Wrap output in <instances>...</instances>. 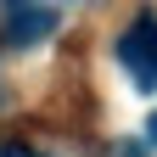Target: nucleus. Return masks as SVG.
I'll return each instance as SVG.
<instances>
[{
  "instance_id": "1",
  "label": "nucleus",
  "mask_w": 157,
  "mask_h": 157,
  "mask_svg": "<svg viewBox=\"0 0 157 157\" xmlns=\"http://www.w3.org/2000/svg\"><path fill=\"white\" fill-rule=\"evenodd\" d=\"M0 34H6V45H39V39L56 34V11L39 6V0H6V11H0Z\"/></svg>"
},
{
  "instance_id": "2",
  "label": "nucleus",
  "mask_w": 157,
  "mask_h": 157,
  "mask_svg": "<svg viewBox=\"0 0 157 157\" xmlns=\"http://www.w3.org/2000/svg\"><path fill=\"white\" fill-rule=\"evenodd\" d=\"M118 62L129 67L135 84H157V17H135L118 39Z\"/></svg>"
},
{
  "instance_id": "3",
  "label": "nucleus",
  "mask_w": 157,
  "mask_h": 157,
  "mask_svg": "<svg viewBox=\"0 0 157 157\" xmlns=\"http://www.w3.org/2000/svg\"><path fill=\"white\" fill-rule=\"evenodd\" d=\"M0 157H34L28 146H0Z\"/></svg>"
},
{
  "instance_id": "4",
  "label": "nucleus",
  "mask_w": 157,
  "mask_h": 157,
  "mask_svg": "<svg viewBox=\"0 0 157 157\" xmlns=\"http://www.w3.org/2000/svg\"><path fill=\"white\" fill-rule=\"evenodd\" d=\"M146 140H151V146H157V112H151V118H146Z\"/></svg>"
}]
</instances>
